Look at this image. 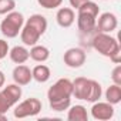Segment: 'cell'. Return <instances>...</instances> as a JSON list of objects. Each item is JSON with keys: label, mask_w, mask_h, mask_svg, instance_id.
<instances>
[{"label": "cell", "mask_w": 121, "mask_h": 121, "mask_svg": "<svg viewBox=\"0 0 121 121\" xmlns=\"http://www.w3.org/2000/svg\"><path fill=\"white\" fill-rule=\"evenodd\" d=\"M70 2V6L74 7V9H78L81 4H84L86 2H88V0H69Z\"/></svg>", "instance_id": "cb8c5ba5"}, {"label": "cell", "mask_w": 121, "mask_h": 121, "mask_svg": "<svg viewBox=\"0 0 121 121\" xmlns=\"http://www.w3.org/2000/svg\"><path fill=\"white\" fill-rule=\"evenodd\" d=\"M9 50H10L9 43L6 40H3V39H0V60H3L9 54Z\"/></svg>", "instance_id": "7402d4cb"}, {"label": "cell", "mask_w": 121, "mask_h": 121, "mask_svg": "<svg viewBox=\"0 0 121 121\" xmlns=\"http://www.w3.org/2000/svg\"><path fill=\"white\" fill-rule=\"evenodd\" d=\"M14 9H16V0H0V16H6Z\"/></svg>", "instance_id": "d6986e66"}, {"label": "cell", "mask_w": 121, "mask_h": 121, "mask_svg": "<svg viewBox=\"0 0 121 121\" xmlns=\"http://www.w3.org/2000/svg\"><path fill=\"white\" fill-rule=\"evenodd\" d=\"M73 81L69 78H58L47 91L48 105L53 111H64L71 105Z\"/></svg>", "instance_id": "6da1fadb"}, {"label": "cell", "mask_w": 121, "mask_h": 121, "mask_svg": "<svg viewBox=\"0 0 121 121\" xmlns=\"http://www.w3.org/2000/svg\"><path fill=\"white\" fill-rule=\"evenodd\" d=\"M4 84H6V76H4V73L2 70H0V88H2Z\"/></svg>", "instance_id": "d4e9b609"}, {"label": "cell", "mask_w": 121, "mask_h": 121, "mask_svg": "<svg viewBox=\"0 0 121 121\" xmlns=\"http://www.w3.org/2000/svg\"><path fill=\"white\" fill-rule=\"evenodd\" d=\"M118 26V19L114 13L105 12L98 14L97 22H95V30L101 33H112Z\"/></svg>", "instance_id": "8fae6325"}, {"label": "cell", "mask_w": 121, "mask_h": 121, "mask_svg": "<svg viewBox=\"0 0 121 121\" xmlns=\"http://www.w3.org/2000/svg\"><path fill=\"white\" fill-rule=\"evenodd\" d=\"M87 60V54L81 47H71L64 51L63 56V61L67 67L70 69H80L84 66Z\"/></svg>", "instance_id": "9c48e42d"}, {"label": "cell", "mask_w": 121, "mask_h": 121, "mask_svg": "<svg viewBox=\"0 0 121 121\" xmlns=\"http://www.w3.org/2000/svg\"><path fill=\"white\" fill-rule=\"evenodd\" d=\"M108 58L111 60L114 64H120V63H121V47H120V48H117V50H115L110 57H108Z\"/></svg>", "instance_id": "603a6c76"}, {"label": "cell", "mask_w": 121, "mask_h": 121, "mask_svg": "<svg viewBox=\"0 0 121 121\" xmlns=\"http://www.w3.org/2000/svg\"><path fill=\"white\" fill-rule=\"evenodd\" d=\"M37 3L43 9L50 10V9H58L60 6H61L63 0H37Z\"/></svg>", "instance_id": "ffe728a7"}, {"label": "cell", "mask_w": 121, "mask_h": 121, "mask_svg": "<svg viewBox=\"0 0 121 121\" xmlns=\"http://www.w3.org/2000/svg\"><path fill=\"white\" fill-rule=\"evenodd\" d=\"M41 101L36 97H30V98H26L20 103H17L14 105V110H13V115L14 118H29V117H36L40 111H41Z\"/></svg>", "instance_id": "ba28073f"}, {"label": "cell", "mask_w": 121, "mask_h": 121, "mask_svg": "<svg viewBox=\"0 0 121 121\" xmlns=\"http://www.w3.org/2000/svg\"><path fill=\"white\" fill-rule=\"evenodd\" d=\"M104 95H105V101H107V103H110V104H112V105L120 104V103H121V86H117V84L112 83V84L105 90Z\"/></svg>", "instance_id": "ac0fdd59"}, {"label": "cell", "mask_w": 121, "mask_h": 121, "mask_svg": "<svg viewBox=\"0 0 121 121\" xmlns=\"http://www.w3.org/2000/svg\"><path fill=\"white\" fill-rule=\"evenodd\" d=\"M22 86L13 83L3 86L0 88V114H6L10 108H13L22 98Z\"/></svg>", "instance_id": "8992f818"}, {"label": "cell", "mask_w": 121, "mask_h": 121, "mask_svg": "<svg viewBox=\"0 0 121 121\" xmlns=\"http://www.w3.org/2000/svg\"><path fill=\"white\" fill-rule=\"evenodd\" d=\"M103 88L101 84L93 78L77 77L73 80V97L87 103H95L101 98Z\"/></svg>", "instance_id": "3957f363"}, {"label": "cell", "mask_w": 121, "mask_h": 121, "mask_svg": "<svg viewBox=\"0 0 121 121\" xmlns=\"http://www.w3.org/2000/svg\"><path fill=\"white\" fill-rule=\"evenodd\" d=\"M91 44H93V48L104 57H110L117 48L121 47L115 37H112L110 33H101V31L95 33Z\"/></svg>", "instance_id": "52a82bcc"}, {"label": "cell", "mask_w": 121, "mask_h": 121, "mask_svg": "<svg viewBox=\"0 0 121 121\" xmlns=\"http://www.w3.org/2000/svg\"><path fill=\"white\" fill-rule=\"evenodd\" d=\"M47 19L43 14H31L27 20H24V24L20 31V40L26 47H31L39 43L40 37L47 30Z\"/></svg>", "instance_id": "7a4b0ae2"}, {"label": "cell", "mask_w": 121, "mask_h": 121, "mask_svg": "<svg viewBox=\"0 0 121 121\" xmlns=\"http://www.w3.org/2000/svg\"><path fill=\"white\" fill-rule=\"evenodd\" d=\"M9 57H10V60L14 64H24L27 60L30 58V54H29L27 47L23 44V46H14V47H12L9 50Z\"/></svg>", "instance_id": "5bb4252c"}, {"label": "cell", "mask_w": 121, "mask_h": 121, "mask_svg": "<svg viewBox=\"0 0 121 121\" xmlns=\"http://www.w3.org/2000/svg\"><path fill=\"white\" fill-rule=\"evenodd\" d=\"M111 81L117 86H121V64H117L111 71Z\"/></svg>", "instance_id": "44dd1931"}, {"label": "cell", "mask_w": 121, "mask_h": 121, "mask_svg": "<svg viewBox=\"0 0 121 121\" xmlns=\"http://www.w3.org/2000/svg\"><path fill=\"white\" fill-rule=\"evenodd\" d=\"M31 76H33V80H36L37 83L43 84V83H47L51 77V71L50 69L46 66V64H37L33 70H31Z\"/></svg>", "instance_id": "e0dca14e"}, {"label": "cell", "mask_w": 121, "mask_h": 121, "mask_svg": "<svg viewBox=\"0 0 121 121\" xmlns=\"http://www.w3.org/2000/svg\"><path fill=\"white\" fill-rule=\"evenodd\" d=\"M98 14H100V7L97 3L88 0L84 4H81L77 9V17H76L78 30L81 33H87V34L94 31Z\"/></svg>", "instance_id": "277c9868"}, {"label": "cell", "mask_w": 121, "mask_h": 121, "mask_svg": "<svg viewBox=\"0 0 121 121\" xmlns=\"http://www.w3.org/2000/svg\"><path fill=\"white\" fill-rule=\"evenodd\" d=\"M56 22L60 27L69 29L76 22V12L71 7H60L56 13Z\"/></svg>", "instance_id": "7c38bea8"}, {"label": "cell", "mask_w": 121, "mask_h": 121, "mask_svg": "<svg viewBox=\"0 0 121 121\" xmlns=\"http://www.w3.org/2000/svg\"><path fill=\"white\" fill-rule=\"evenodd\" d=\"M12 77H13V81L19 86H27L31 83L33 80V76H31V70L30 67H27L26 64H17L14 69H13V73H12Z\"/></svg>", "instance_id": "4fadbf2b"}, {"label": "cell", "mask_w": 121, "mask_h": 121, "mask_svg": "<svg viewBox=\"0 0 121 121\" xmlns=\"http://www.w3.org/2000/svg\"><path fill=\"white\" fill-rule=\"evenodd\" d=\"M0 121H7V117H6V114H0Z\"/></svg>", "instance_id": "484cf974"}, {"label": "cell", "mask_w": 121, "mask_h": 121, "mask_svg": "<svg viewBox=\"0 0 121 121\" xmlns=\"http://www.w3.org/2000/svg\"><path fill=\"white\" fill-rule=\"evenodd\" d=\"M91 117L98 121H108L114 117V105L107 101H95L91 105Z\"/></svg>", "instance_id": "30bf717a"}, {"label": "cell", "mask_w": 121, "mask_h": 121, "mask_svg": "<svg viewBox=\"0 0 121 121\" xmlns=\"http://www.w3.org/2000/svg\"><path fill=\"white\" fill-rule=\"evenodd\" d=\"M67 112V120L69 121H88V112L87 108L81 104H76V105H70Z\"/></svg>", "instance_id": "2e32d148"}, {"label": "cell", "mask_w": 121, "mask_h": 121, "mask_svg": "<svg viewBox=\"0 0 121 121\" xmlns=\"http://www.w3.org/2000/svg\"><path fill=\"white\" fill-rule=\"evenodd\" d=\"M24 24V16L20 12H10L0 23V31L6 39H14L20 34L22 27Z\"/></svg>", "instance_id": "5b68a950"}, {"label": "cell", "mask_w": 121, "mask_h": 121, "mask_svg": "<svg viewBox=\"0 0 121 121\" xmlns=\"http://www.w3.org/2000/svg\"><path fill=\"white\" fill-rule=\"evenodd\" d=\"M29 54H30V58L36 63H44L50 58V50L43 44L31 46V48L29 50Z\"/></svg>", "instance_id": "9a60e30c"}]
</instances>
